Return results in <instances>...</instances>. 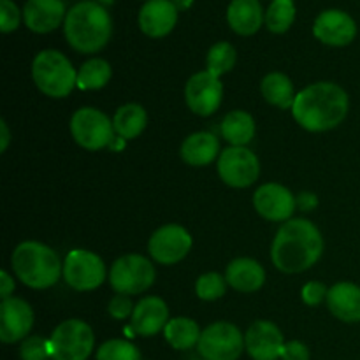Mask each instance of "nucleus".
Masks as SVG:
<instances>
[{"label":"nucleus","mask_w":360,"mask_h":360,"mask_svg":"<svg viewBox=\"0 0 360 360\" xmlns=\"http://www.w3.org/2000/svg\"><path fill=\"white\" fill-rule=\"evenodd\" d=\"M323 238L313 221L304 218H292L285 221L276 232L271 259L278 271L285 274H297L315 266L322 257Z\"/></svg>","instance_id":"f257e3e1"},{"label":"nucleus","mask_w":360,"mask_h":360,"mask_svg":"<svg viewBox=\"0 0 360 360\" xmlns=\"http://www.w3.org/2000/svg\"><path fill=\"white\" fill-rule=\"evenodd\" d=\"M350 108L348 94L336 83L320 81L302 88L292 105V116L308 132H327L345 122Z\"/></svg>","instance_id":"f03ea898"},{"label":"nucleus","mask_w":360,"mask_h":360,"mask_svg":"<svg viewBox=\"0 0 360 360\" xmlns=\"http://www.w3.org/2000/svg\"><path fill=\"white\" fill-rule=\"evenodd\" d=\"M63 34L70 48L90 55L105 48L112 34V20L102 4L86 0L70 7Z\"/></svg>","instance_id":"7ed1b4c3"},{"label":"nucleus","mask_w":360,"mask_h":360,"mask_svg":"<svg viewBox=\"0 0 360 360\" xmlns=\"http://www.w3.org/2000/svg\"><path fill=\"white\" fill-rule=\"evenodd\" d=\"M14 274L27 287L44 290L53 287L63 274V264L60 262L55 250L39 241H25L16 246L11 257Z\"/></svg>","instance_id":"20e7f679"},{"label":"nucleus","mask_w":360,"mask_h":360,"mask_svg":"<svg viewBox=\"0 0 360 360\" xmlns=\"http://www.w3.org/2000/svg\"><path fill=\"white\" fill-rule=\"evenodd\" d=\"M32 77L39 90L51 98H63L77 86V70L56 49L37 53L32 62Z\"/></svg>","instance_id":"39448f33"},{"label":"nucleus","mask_w":360,"mask_h":360,"mask_svg":"<svg viewBox=\"0 0 360 360\" xmlns=\"http://www.w3.org/2000/svg\"><path fill=\"white\" fill-rule=\"evenodd\" d=\"M48 343L55 360H86L94 352L95 336L86 322L70 319L53 330Z\"/></svg>","instance_id":"423d86ee"},{"label":"nucleus","mask_w":360,"mask_h":360,"mask_svg":"<svg viewBox=\"0 0 360 360\" xmlns=\"http://www.w3.org/2000/svg\"><path fill=\"white\" fill-rule=\"evenodd\" d=\"M155 266L146 257L130 253L123 255L112 264L109 273V283L116 294L137 295L146 292L155 283Z\"/></svg>","instance_id":"0eeeda50"},{"label":"nucleus","mask_w":360,"mask_h":360,"mask_svg":"<svg viewBox=\"0 0 360 360\" xmlns=\"http://www.w3.org/2000/svg\"><path fill=\"white\" fill-rule=\"evenodd\" d=\"M70 134L81 148L98 151L112 144L115 125L101 109L81 108L70 118Z\"/></svg>","instance_id":"6e6552de"},{"label":"nucleus","mask_w":360,"mask_h":360,"mask_svg":"<svg viewBox=\"0 0 360 360\" xmlns=\"http://www.w3.org/2000/svg\"><path fill=\"white\" fill-rule=\"evenodd\" d=\"M63 280L77 292L95 290L105 280L104 260L88 250H72L63 262Z\"/></svg>","instance_id":"1a4fd4ad"},{"label":"nucleus","mask_w":360,"mask_h":360,"mask_svg":"<svg viewBox=\"0 0 360 360\" xmlns=\"http://www.w3.org/2000/svg\"><path fill=\"white\" fill-rule=\"evenodd\" d=\"M197 347L206 360H238L245 350V338L234 323L217 322L202 330Z\"/></svg>","instance_id":"9d476101"},{"label":"nucleus","mask_w":360,"mask_h":360,"mask_svg":"<svg viewBox=\"0 0 360 360\" xmlns=\"http://www.w3.org/2000/svg\"><path fill=\"white\" fill-rule=\"evenodd\" d=\"M218 174L232 188H248L259 178L260 162L246 146L225 148L218 157Z\"/></svg>","instance_id":"9b49d317"},{"label":"nucleus","mask_w":360,"mask_h":360,"mask_svg":"<svg viewBox=\"0 0 360 360\" xmlns=\"http://www.w3.org/2000/svg\"><path fill=\"white\" fill-rule=\"evenodd\" d=\"M192 243V236L186 229L181 225L167 224L151 234L148 252L155 262L162 266H174L188 255Z\"/></svg>","instance_id":"f8f14e48"},{"label":"nucleus","mask_w":360,"mask_h":360,"mask_svg":"<svg viewBox=\"0 0 360 360\" xmlns=\"http://www.w3.org/2000/svg\"><path fill=\"white\" fill-rule=\"evenodd\" d=\"M224 98V84L220 77L207 70L193 74L185 86V101L190 111L199 116H211L218 111Z\"/></svg>","instance_id":"ddd939ff"},{"label":"nucleus","mask_w":360,"mask_h":360,"mask_svg":"<svg viewBox=\"0 0 360 360\" xmlns=\"http://www.w3.org/2000/svg\"><path fill=\"white\" fill-rule=\"evenodd\" d=\"M253 206L257 213L269 221L292 220L297 202L295 195L280 183H266L253 193Z\"/></svg>","instance_id":"4468645a"},{"label":"nucleus","mask_w":360,"mask_h":360,"mask_svg":"<svg viewBox=\"0 0 360 360\" xmlns=\"http://www.w3.org/2000/svg\"><path fill=\"white\" fill-rule=\"evenodd\" d=\"M313 34L320 42L334 48L348 46L357 35V23L348 13L340 9H327L316 16Z\"/></svg>","instance_id":"2eb2a0df"},{"label":"nucleus","mask_w":360,"mask_h":360,"mask_svg":"<svg viewBox=\"0 0 360 360\" xmlns=\"http://www.w3.org/2000/svg\"><path fill=\"white\" fill-rule=\"evenodd\" d=\"M34 326V311L30 304L20 297L2 299L0 304V340L4 343H16L27 340Z\"/></svg>","instance_id":"dca6fc26"},{"label":"nucleus","mask_w":360,"mask_h":360,"mask_svg":"<svg viewBox=\"0 0 360 360\" xmlns=\"http://www.w3.org/2000/svg\"><path fill=\"white\" fill-rule=\"evenodd\" d=\"M285 340L276 323L257 320L245 336V348L253 360H276L281 357Z\"/></svg>","instance_id":"f3484780"},{"label":"nucleus","mask_w":360,"mask_h":360,"mask_svg":"<svg viewBox=\"0 0 360 360\" xmlns=\"http://www.w3.org/2000/svg\"><path fill=\"white\" fill-rule=\"evenodd\" d=\"M178 23V9L171 0H148L139 11V28L151 39L171 34Z\"/></svg>","instance_id":"a211bd4d"},{"label":"nucleus","mask_w":360,"mask_h":360,"mask_svg":"<svg viewBox=\"0 0 360 360\" xmlns=\"http://www.w3.org/2000/svg\"><path fill=\"white\" fill-rule=\"evenodd\" d=\"M63 0H28L23 7V21L35 34H49L65 21Z\"/></svg>","instance_id":"6ab92c4d"},{"label":"nucleus","mask_w":360,"mask_h":360,"mask_svg":"<svg viewBox=\"0 0 360 360\" xmlns=\"http://www.w3.org/2000/svg\"><path fill=\"white\" fill-rule=\"evenodd\" d=\"M167 322L169 308L165 301L160 297H155V295H150V297L141 299L136 304L130 327H132L137 336L150 338L164 330Z\"/></svg>","instance_id":"aec40b11"},{"label":"nucleus","mask_w":360,"mask_h":360,"mask_svg":"<svg viewBox=\"0 0 360 360\" xmlns=\"http://www.w3.org/2000/svg\"><path fill=\"white\" fill-rule=\"evenodd\" d=\"M327 308L345 323L360 322V287L350 281L333 285L327 294Z\"/></svg>","instance_id":"412c9836"},{"label":"nucleus","mask_w":360,"mask_h":360,"mask_svg":"<svg viewBox=\"0 0 360 360\" xmlns=\"http://www.w3.org/2000/svg\"><path fill=\"white\" fill-rule=\"evenodd\" d=\"M225 280L234 290L252 294L264 287L266 271L257 260L243 257V259H236L229 264L227 271H225Z\"/></svg>","instance_id":"4be33fe9"},{"label":"nucleus","mask_w":360,"mask_h":360,"mask_svg":"<svg viewBox=\"0 0 360 360\" xmlns=\"http://www.w3.org/2000/svg\"><path fill=\"white\" fill-rule=\"evenodd\" d=\"M227 21L236 34L248 37L260 30L266 16L259 0H232L227 9Z\"/></svg>","instance_id":"5701e85b"},{"label":"nucleus","mask_w":360,"mask_h":360,"mask_svg":"<svg viewBox=\"0 0 360 360\" xmlns=\"http://www.w3.org/2000/svg\"><path fill=\"white\" fill-rule=\"evenodd\" d=\"M179 155L192 167H204V165H210L217 157H220V143H218L217 136L210 132L190 134L183 141Z\"/></svg>","instance_id":"b1692460"},{"label":"nucleus","mask_w":360,"mask_h":360,"mask_svg":"<svg viewBox=\"0 0 360 360\" xmlns=\"http://www.w3.org/2000/svg\"><path fill=\"white\" fill-rule=\"evenodd\" d=\"M260 90H262V97L271 105L280 109H292L295 97H297L294 90V83L283 72L267 74L262 79V83H260Z\"/></svg>","instance_id":"393cba45"},{"label":"nucleus","mask_w":360,"mask_h":360,"mask_svg":"<svg viewBox=\"0 0 360 360\" xmlns=\"http://www.w3.org/2000/svg\"><path fill=\"white\" fill-rule=\"evenodd\" d=\"M221 136L231 146H246L255 136V120L241 109L231 111L221 122Z\"/></svg>","instance_id":"a878e982"},{"label":"nucleus","mask_w":360,"mask_h":360,"mask_svg":"<svg viewBox=\"0 0 360 360\" xmlns=\"http://www.w3.org/2000/svg\"><path fill=\"white\" fill-rule=\"evenodd\" d=\"M115 132L122 137L123 141L136 139L137 136L144 132L148 125L146 109L139 104H125L118 108L112 118Z\"/></svg>","instance_id":"bb28decb"},{"label":"nucleus","mask_w":360,"mask_h":360,"mask_svg":"<svg viewBox=\"0 0 360 360\" xmlns=\"http://www.w3.org/2000/svg\"><path fill=\"white\" fill-rule=\"evenodd\" d=\"M200 329L195 320L188 316H178L171 319L164 329V336L167 343L176 350H190L195 345H199Z\"/></svg>","instance_id":"cd10ccee"},{"label":"nucleus","mask_w":360,"mask_h":360,"mask_svg":"<svg viewBox=\"0 0 360 360\" xmlns=\"http://www.w3.org/2000/svg\"><path fill=\"white\" fill-rule=\"evenodd\" d=\"M112 69L108 60L90 58L77 70V88L81 90H101L111 81Z\"/></svg>","instance_id":"c85d7f7f"},{"label":"nucleus","mask_w":360,"mask_h":360,"mask_svg":"<svg viewBox=\"0 0 360 360\" xmlns=\"http://www.w3.org/2000/svg\"><path fill=\"white\" fill-rule=\"evenodd\" d=\"M236 60H238V53H236V48L231 42H217L207 51L206 70L213 76L220 77L234 69Z\"/></svg>","instance_id":"c756f323"},{"label":"nucleus","mask_w":360,"mask_h":360,"mask_svg":"<svg viewBox=\"0 0 360 360\" xmlns=\"http://www.w3.org/2000/svg\"><path fill=\"white\" fill-rule=\"evenodd\" d=\"M295 20L294 0H273L266 13V25L273 34H285Z\"/></svg>","instance_id":"7c9ffc66"},{"label":"nucleus","mask_w":360,"mask_h":360,"mask_svg":"<svg viewBox=\"0 0 360 360\" xmlns=\"http://www.w3.org/2000/svg\"><path fill=\"white\" fill-rule=\"evenodd\" d=\"M225 288H227V280L220 273H206L199 276L195 283L197 297L202 301H217L224 297Z\"/></svg>","instance_id":"2f4dec72"},{"label":"nucleus","mask_w":360,"mask_h":360,"mask_svg":"<svg viewBox=\"0 0 360 360\" xmlns=\"http://www.w3.org/2000/svg\"><path fill=\"white\" fill-rule=\"evenodd\" d=\"M97 360H141V354L132 343L125 340H111L101 345Z\"/></svg>","instance_id":"473e14b6"},{"label":"nucleus","mask_w":360,"mask_h":360,"mask_svg":"<svg viewBox=\"0 0 360 360\" xmlns=\"http://www.w3.org/2000/svg\"><path fill=\"white\" fill-rule=\"evenodd\" d=\"M49 355V343L39 336H30L23 340L20 348L21 360H46Z\"/></svg>","instance_id":"72a5a7b5"},{"label":"nucleus","mask_w":360,"mask_h":360,"mask_svg":"<svg viewBox=\"0 0 360 360\" xmlns=\"http://www.w3.org/2000/svg\"><path fill=\"white\" fill-rule=\"evenodd\" d=\"M21 14L23 13H20L13 0H0V28H2L4 34L14 32L20 27Z\"/></svg>","instance_id":"f704fd0d"},{"label":"nucleus","mask_w":360,"mask_h":360,"mask_svg":"<svg viewBox=\"0 0 360 360\" xmlns=\"http://www.w3.org/2000/svg\"><path fill=\"white\" fill-rule=\"evenodd\" d=\"M327 294H329V288L326 285L320 281H309L302 287L301 297L304 304L319 306L320 302H323V299H327Z\"/></svg>","instance_id":"c9c22d12"},{"label":"nucleus","mask_w":360,"mask_h":360,"mask_svg":"<svg viewBox=\"0 0 360 360\" xmlns=\"http://www.w3.org/2000/svg\"><path fill=\"white\" fill-rule=\"evenodd\" d=\"M134 308H136V306H132L129 295L116 294L115 297L111 299V302H109L108 311H109V315L112 316V319L125 320V319H129V316H132Z\"/></svg>","instance_id":"e433bc0d"},{"label":"nucleus","mask_w":360,"mask_h":360,"mask_svg":"<svg viewBox=\"0 0 360 360\" xmlns=\"http://www.w3.org/2000/svg\"><path fill=\"white\" fill-rule=\"evenodd\" d=\"M283 360H309V348L301 341H288L281 352Z\"/></svg>","instance_id":"4c0bfd02"},{"label":"nucleus","mask_w":360,"mask_h":360,"mask_svg":"<svg viewBox=\"0 0 360 360\" xmlns=\"http://www.w3.org/2000/svg\"><path fill=\"white\" fill-rule=\"evenodd\" d=\"M295 202L301 211H313L319 206V197L311 192H302L295 197Z\"/></svg>","instance_id":"58836bf2"},{"label":"nucleus","mask_w":360,"mask_h":360,"mask_svg":"<svg viewBox=\"0 0 360 360\" xmlns=\"http://www.w3.org/2000/svg\"><path fill=\"white\" fill-rule=\"evenodd\" d=\"M13 292H14L13 276H11L7 271H2V273H0V295H2V299H9L13 297V295H11Z\"/></svg>","instance_id":"ea45409f"},{"label":"nucleus","mask_w":360,"mask_h":360,"mask_svg":"<svg viewBox=\"0 0 360 360\" xmlns=\"http://www.w3.org/2000/svg\"><path fill=\"white\" fill-rule=\"evenodd\" d=\"M11 143V132H9V127H7L6 120H0V151H6L9 148Z\"/></svg>","instance_id":"a19ab883"},{"label":"nucleus","mask_w":360,"mask_h":360,"mask_svg":"<svg viewBox=\"0 0 360 360\" xmlns=\"http://www.w3.org/2000/svg\"><path fill=\"white\" fill-rule=\"evenodd\" d=\"M171 2L174 4L176 9L178 11H186V9H190V6L193 4V0H171Z\"/></svg>","instance_id":"79ce46f5"},{"label":"nucleus","mask_w":360,"mask_h":360,"mask_svg":"<svg viewBox=\"0 0 360 360\" xmlns=\"http://www.w3.org/2000/svg\"><path fill=\"white\" fill-rule=\"evenodd\" d=\"M83 2H86V0H83Z\"/></svg>","instance_id":"37998d69"}]
</instances>
